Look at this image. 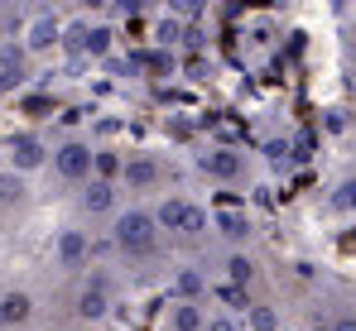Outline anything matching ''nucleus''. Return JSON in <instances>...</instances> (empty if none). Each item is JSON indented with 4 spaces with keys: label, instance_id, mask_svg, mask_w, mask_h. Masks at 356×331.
Segmentation results:
<instances>
[{
    "label": "nucleus",
    "instance_id": "obj_9",
    "mask_svg": "<svg viewBox=\"0 0 356 331\" xmlns=\"http://www.w3.org/2000/svg\"><path fill=\"white\" fill-rule=\"evenodd\" d=\"M130 197L120 192V183H106V178H92L87 187H77L67 202H63V221H72L77 230H87V235H106V226L120 217V207H125Z\"/></svg>",
    "mask_w": 356,
    "mask_h": 331
},
{
    "label": "nucleus",
    "instance_id": "obj_15",
    "mask_svg": "<svg viewBox=\"0 0 356 331\" xmlns=\"http://www.w3.org/2000/svg\"><path fill=\"white\" fill-rule=\"evenodd\" d=\"M323 207H327V217H337V221H356V168H347V173L327 187Z\"/></svg>",
    "mask_w": 356,
    "mask_h": 331
},
{
    "label": "nucleus",
    "instance_id": "obj_8",
    "mask_svg": "<svg viewBox=\"0 0 356 331\" xmlns=\"http://www.w3.org/2000/svg\"><path fill=\"white\" fill-rule=\"evenodd\" d=\"M63 58L72 62H106L116 53V24L106 10H77L63 19Z\"/></svg>",
    "mask_w": 356,
    "mask_h": 331
},
{
    "label": "nucleus",
    "instance_id": "obj_5",
    "mask_svg": "<svg viewBox=\"0 0 356 331\" xmlns=\"http://www.w3.org/2000/svg\"><path fill=\"white\" fill-rule=\"evenodd\" d=\"M97 260H102V240L87 235V230H77L72 221H58V226L44 235V264H39V278H44L49 293H58V288H67V283H77Z\"/></svg>",
    "mask_w": 356,
    "mask_h": 331
},
{
    "label": "nucleus",
    "instance_id": "obj_18",
    "mask_svg": "<svg viewBox=\"0 0 356 331\" xmlns=\"http://www.w3.org/2000/svg\"><path fill=\"white\" fill-rule=\"evenodd\" d=\"M0 34H5V10H0Z\"/></svg>",
    "mask_w": 356,
    "mask_h": 331
},
{
    "label": "nucleus",
    "instance_id": "obj_2",
    "mask_svg": "<svg viewBox=\"0 0 356 331\" xmlns=\"http://www.w3.org/2000/svg\"><path fill=\"white\" fill-rule=\"evenodd\" d=\"M135 288L120 278L111 260H97L77 283H67L58 293H49V317L54 331H106L116 322V312L125 307Z\"/></svg>",
    "mask_w": 356,
    "mask_h": 331
},
{
    "label": "nucleus",
    "instance_id": "obj_3",
    "mask_svg": "<svg viewBox=\"0 0 356 331\" xmlns=\"http://www.w3.org/2000/svg\"><path fill=\"white\" fill-rule=\"evenodd\" d=\"M149 212L159 221V230H164L174 260H202V255L212 250V207H207L197 192L174 187V192L154 197Z\"/></svg>",
    "mask_w": 356,
    "mask_h": 331
},
{
    "label": "nucleus",
    "instance_id": "obj_13",
    "mask_svg": "<svg viewBox=\"0 0 356 331\" xmlns=\"http://www.w3.org/2000/svg\"><path fill=\"white\" fill-rule=\"evenodd\" d=\"M212 250H255V217L245 207H212Z\"/></svg>",
    "mask_w": 356,
    "mask_h": 331
},
{
    "label": "nucleus",
    "instance_id": "obj_17",
    "mask_svg": "<svg viewBox=\"0 0 356 331\" xmlns=\"http://www.w3.org/2000/svg\"><path fill=\"white\" fill-rule=\"evenodd\" d=\"M202 331H245V322H241V312H227V307H207V322H202Z\"/></svg>",
    "mask_w": 356,
    "mask_h": 331
},
{
    "label": "nucleus",
    "instance_id": "obj_1",
    "mask_svg": "<svg viewBox=\"0 0 356 331\" xmlns=\"http://www.w3.org/2000/svg\"><path fill=\"white\" fill-rule=\"evenodd\" d=\"M102 260H111L130 288H154L174 269V250L149 212V202H125L102 235Z\"/></svg>",
    "mask_w": 356,
    "mask_h": 331
},
{
    "label": "nucleus",
    "instance_id": "obj_6",
    "mask_svg": "<svg viewBox=\"0 0 356 331\" xmlns=\"http://www.w3.org/2000/svg\"><path fill=\"white\" fill-rule=\"evenodd\" d=\"M0 331H54L49 288H44L39 274H5L0 278Z\"/></svg>",
    "mask_w": 356,
    "mask_h": 331
},
{
    "label": "nucleus",
    "instance_id": "obj_16",
    "mask_svg": "<svg viewBox=\"0 0 356 331\" xmlns=\"http://www.w3.org/2000/svg\"><path fill=\"white\" fill-rule=\"evenodd\" d=\"M318 331H356V303H332Z\"/></svg>",
    "mask_w": 356,
    "mask_h": 331
},
{
    "label": "nucleus",
    "instance_id": "obj_12",
    "mask_svg": "<svg viewBox=\"0 0 356 331\" xmlns=\"http://www.w3.org/2000/svg\"><path fill=\"white\" fill-rule=\"evenodd\" d=\"M39 183L34 178H24V173H15V168H0V235H10V230H24L34 212H39Z\"/></svg>",
    "mask_w": 356,
    "mask_h": 331
},
{
    "label": "nucleus",
    "instance_id": "obj_4",
    "mask_svg": "<svg viewBox=\"0 0 356 331\" xmlns=\"http://www.w3.org/2000/svg\"><path fill=\"white\" fill-rule=\"evenodd\" d=\"M97 144H102V139H92V135H82V130L54 135L49 168H44V178H39V197H54L63 207L77 187H87V183L97 178Z\"/></svg>",
    "mask_w": 356,
    "mask_h": 331
},
{
    "label": "nucleus",
    "instance_id": "obj_7",
    "mask_svg": "<svg viewBox=\"0 0 356 331\" xmlns=\"http://www.w3.org/2000/svg\"><path fill=\"white\" fill-rule=\"evenodd\" d=\"M183 187L178 183V164L159 149H125V164H120V192L130 202H154L164 192Z\"/></svg>",
    "mask_w": 356,
    "mask_h": 331
},
{
    "label": "nucleus",
    "instance_id": "obj_11",
    "mask_svg": "<svg viewBox=\"0 0 356 331\" xmlns=\"http://www.w3.org/2000/svg\"><path fill=\"white\" fill-rule=\"evenodd\" d=\"M49 149H54V135L49 130H39V125H19V130H10L5 139H0V168H15V173H24V178H44V168H49Z\"/></svg>",
    "mask_w": 356,
    "mask_h": 331
},
{
    "label": "nucleus",
    "instance_id": "obj_14",
    "mask_svg": "<svg viewBox=\"0 0 356 331\" xmlns=\"http://www.w3.org/2000/svg\"><path fill=\"white\" fill-rule=\"evenodd\" d=\"M207 307H212V303H183V298H169L164 312H159V331H202Z\"/></svg>",
    "mask_w": 356,
    "mask_h": 331
},
{
    "label": "nucleus",
    "instance_id": "obj_10",
    "mask_svg": "<svg viewBox=\"0 0 356 331\" xmlns=\"http://www.w3.org/2000/svg\"><path fill=\"white\" fill-rule=\"evenodd\" d=\"M193 173L207 183V187H227V192H241L255 183V154H245L236 144H202L193 154Z\"/></svg>",
    "mask_w": 356,
    "mask_h": 331
}]
</instances>
